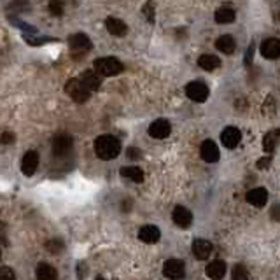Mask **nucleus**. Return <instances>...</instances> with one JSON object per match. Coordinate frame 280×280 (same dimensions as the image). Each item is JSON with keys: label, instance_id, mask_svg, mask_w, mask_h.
Listing matches in <instances>:
<instances>
[{"label": "nucleus", "instance_id": "1", "mask_svg": "<svg viewBox=\"0 0 280 280\" xmlns=\"http://www.w3.org/2000/svg\"><path fill=\"white\" fill-rule=\"evenodd\" d=\"M95 153L104 161L114 160V158H117V154L121 153V142L114 135H100L95 140Z\"/></svg>", "mask_w": 280, "mask_h": 280}, {"label": "nucleus", "instance_id": "2", "mask_svg": "<svg viewBox=\"0 0 280 280\" xmlns=\"http://www.w3.org/2000/svg\"><path fill=\"white\" fill-rule=\"evenodd\" d=\"M93 70L97 72L98 75H104V77H112V75L121 74V72L124 70V67H123V63H121L119 60L107 56V58H98V60H95Z\"/></svg>", "mask_w": 280, "mask_h": 280}, {"label": "nucleus", "instance_id": "3", "mask_svg": "<svg viewBox=\"0 0 280 280\" xmlns=\"http://www.w3.org/2000/svg\"><path fill=\"white\" fill-rule=\"evenodd\" d=\"M65 91L72 100L77 102V104H84V102L89 100V91L82 86V82L79 81V79H70V81H67Z\"/></svg>", "mask_w": 280, "mask_h": 280}, {"label": "nucleus", "instance_id": "4", "mask_svg": "<svg viewBox=\"0 0 280 280\" xmlns=\"http://www.w3.org/2000/svg\"><path fill=\"white\" fill-rule=\"evenodd\" d=\"M186 95H188V98H191L193 102L202 104V102H205L207 98H209V88H207L205 82L193 81L186 86Z\"/></svg>", "mask_w": 280, "mask_h": 280}, {"label": "nucleus", "instance_id": "5", "mask_svg": "<svg viewBox=\"0 0 280 280\" xmlns=\"http://www.w3.org/2000/svg\"><path fill=\"white\" fill-rule=\"evenodd\" d=\"M163 275L170 280H180L186 275V268L180 259H168L163 266Z\"/></svg>", "mask_w": 280, "mask_h": 280}, {"label": "nucleus", "instance_id": "6", "mask_svg": "<svg viewBox=\"0 0 280 280\" xmlns=\"http://www.w3.org/2000/svg\"><path fill=\"white\" fill-rule=\"evenodd\" d=\"M72 146H74V140H72L70 135L67 133L56 135L55 140H53V154L55 156H65L72 149Z\"/></svg>", "mask_w": 280, "mask_h": 280}, {"label": "nucleus", "instance_id": "7", "mask_svg": "<svg viewBox=\"0 0 280 280\" xmlns=\"http://www.w3.org/2000/svg\"><path fill=\"white\" fill-rule=\"evenodd\" d=\"M259 51H261V55H263L266 60H277V58H280V39L271 37V39L263 40Z\"/></svg>", "mask_w": 280, "mask_h": 280}, {"label": "nucleus", "instance_id": "8", "mask_svg": "<svg viewBox=\"0 0 280 280\" xmlns=\"http://www.w3.org/2000/svg\"><path fill=\"white\" fill-rule=\"evenodd\" d=\"M39 166V154L35 151H26L23 160H21V172L26 177H32Z\"/></svg>", "mask_w": 280, "mask_h": 280}, {"label": "nucleus", "instance_id": "9", "mask_svg": "<svg viewBox=\"0 0 280 280\" xmlns=\"http://www.w3.org/2000/svg\"><path fill=\"white\" fill-rule=\"evenodd\" d=\"M172 131V126L166 119H156L149 126V135L153 138H166Z\"/></svg>", "mask_w": 280, "mask_h": 280}, {"label": "nucleus", "instance_id": "10", "mask_svg": "<svg viewBox=\"0 0 280 280\" xmlns=\"http://www.w3.org/2000/svg\"><path fill=\"white\" fill-rule=\"evenodd\" d=\"M221 140H222V144H224V147H228V149H235V147L240 144L242 133H240V130H238V128L228 126L221 133Z\"/></svg>", "mask_w": 280, "mask_h": 280}, {"label": "nucleus", "instance_id": "11", "mask_svg": "<svg viewBox=\"0 0 280 280\" xmlns=\"http://www.w3.org/2000/svg\"><path fill=\"white\" fill-rule=\"evenodd\" d=\"M247 202L256 209H263L268 202V193L264 188H256L247 193Z\"/></svg>", "mask_w": 280, "mask_h": 280}, {"label": "nucleus", "instance_id": "12", "mask_svg": "<svg viewBox=\"0 0 280 280\" xmlns=\"http://www.w3.org/2000/svg\"><path fill=\"white\" fill-rule=\"evenodd\" d=\"M79 81L82 82V86H84L88 91H97L98 88H100L102 84V79L100 75L97 74L95 70H86L81 74V77H79Z\"/></svg>", "mask_w": 280, "mask_h": 280}, {"label": "nucleus", "instance_id": "13", "mask_svg": "<svg viewBox=\"0 0 280 280\" xmlns=\"http://www.w3.org/2000/svg\"><path fill=\"white\" fill-rule=\"evenodd\" d=\"M172 217H173V222H175L179 228H189L193 222V214L186 209V207H180V205L173 209Z\"/></svg>", "mask_w": 280, "mask_h": 280}, {"label": "nucleus", "instance_id": "14", "mask_svg": "<svg viewBox=\"0 0 280 280\" xmlns=\"http://www.w3.org/2000/svg\"><path fill=\"white\" fill-rule=\"evenodd\" d=\"M69 44H70L72 51H77V53H84L91 49V40H89V37L84 35V33H75V35L69 37Z\"/></svg>", "mask_w": 280, "mask_h": 280}, {"label": "nucleus", "instance_id": "15", "mask_svg": "<svg viewBox=\"0 0 280 280\" xmlns=\"http://www.w3.org/2000/svg\"><path fill=\"white\" fill-rule=\"evenodd\" d=\"M200 153H202L203 161H207V163H215L219 160V147L215 146L214 140H205L202 144Z\"/></svg>", "mask_w": 280, "mask_h": 280}, {"label": "nucleus", "instance_id": "16", "mask_svg": "<svg viewBox=\"0 0 280 280\" xmlns=\"http://www.w3.org/2000/svg\"><path fill=\"white\" fill-rule=\"evenodd\" d=\"M205 273H207V277L212 278V280H221L226 275V263L221 259L212 261V263L207 264Z\"/></svg>", "mask_w": 280, "mask_h": 280}, {"label": "nucleus", "instance_id": "17", "mask_svg": "<svg viewBox=\"0 0 280 280\" xmlns=\"http://www.w3.org/2000/svg\"><path fill=\"white\" fill-rule=\"evenodd\" d=\"M160 237H161L160 229L153 224L144 226V228H140V231H138V238H140V242H144V244H156V242H160Z\"/></svg>", "mask_w": 280, "mask_h": 280}, {"label": "nucleus", "instance_id": "18", "mask_svg": "<svg viewBox=\"0 0 280 280\" xmlns=\"http://www.w3.org/2000/svg\"><path fill=\"white\" fill-rule=\"evenodd\" d=\"M210 252H212V244L209 240H202V238L195 240V244H193V254H195L196 259L200 261L207 259L210 256Z\"/></svg>", "mask_w": 280, "mask_h": 280}, {"label": "nucleus", "instance_id": "19", "mask_svg": "<svg viewBox=\"0 0 280 280\" xmlns=\"http://www.w3.org/2000/svg\"><path fill=\"white\" fill-rule=\"evenodd\" d=\"M105 26H107L109 33L114 37H123V35H126V32H128L126 23L117 20V18H107V20H105Z\"/></svg>", "mask_w": 280, "mask_h": 280}, {"label": "nucleus", "instance_id": "20", "mask_svg": "<svg viewBox=\"0 0 280 280\" xmlns=\"http://www.w3.org/2000/svg\"><path fill=\"white\" fill-rule=\"evenodd\" d=\"M278 140H280V130H270L266 135H264L263 149H264V153H268V156H270V154L275 151V147H277Z\"/></svg>", "mask_w": 280, "mask_h": 280}, {"label": "nucleus", "instance_id": "21", "mask_svg": "<svg viewBox=\"0 0 280 280\" xmlns=\"http://www.w3.org/2000/svg\"><path fill=\"white\" fill-rule=\"evenodd\" d=\"M35 275H37V280H58L56 270L48 263H40L35 270Z\"/></svg>", "mask_w": 280, "mask_h": 280}, {"label": "nucleus", "instance_id": "22", "mask_svg": "<svg viewBox=\"0 0 280 280\" xmlns=\"http://www.w3.org/2000/svg\"><path fill=\"white\" fill-rule=\"evenodd\" d=\"M121 177L133 180V182H137V184L144 182V172L138 166H123V168H121Z\"/></svg>", "mask_w": 280, "mask_h": 280}, {"label": "nucleus", "instance_id": "23", "mask_svg": "<svg viewBox=\"0 0 280 280\" xmlns=\"http://www.w3.org/2000/svg\"><path fill=\"white\" fill-rule=\"evenodd\" d=\"M215 48L221 53H224V55H231L235 48H237V44H235V39L231 35H221L217 39V42H215Z\"/></svg>", "mask_w": 280, "mask_h": 280}, {"label": "nucleus", "instance_id": "24", "mask_svg": "<svg viewBox=\"0 0 280 280\" xmlns=\"http://www.w3.org/2000/svg\"><path fill=\"white\" fill-rule=\"evenodd\" d=\"M198 65L202 67L203 70H215V69H219L221 67V60L217 58V56H214V55H203V56H200L198 58Z\"/></svg>", "mask_w": 280, "mask_h": 280}, {"label": "nucleus", "instance_id": "25", "mask_svg": "<svg viewBox=\"0 0 280 280\" xmlns=\"http://www.w3.org/2000/svg\"><path fill=\"white\" fill-rule=\"evenodd\" d=\"M235 18H237V14H235V11L231 7H221V9H217V13H215V21H217L219 25L233 23Z\"/></svg>", "mask_w": 280, "mask_h": 280}, {"label": "nucleus", "instance_id": "26", "mask_svg": "<svg viewBox=\"0 0 280 280\" xmlns=\"http://www.w3.org/2000/svg\"><path fill=\"white\" fill-rule=\"evenodd\" d=\"M231 280H249V273H247V270H245V266L237 264L231 271Z\"/></svg>", "mask_w": 280, "mask_h": 280}, {"label": "nucleus", "instance_id": "27", "mask_svg": "<svg viewBox=\"0 0 280 280\" xmlns=\"http://www.w3.org/2000/svg\"><path fill=\"white\" fill-rule=\"evenodd\" d=\"M46 249L51 254H60V251L63 249V244L58 240V238H53V240H49L46 244Z\"/></svg>", "mask_w": 280, "mask_h": 280}, {"label": "nucleus", "instance_id": "28", "mask_svg": "<svg viewBox=\"0 0 280 280\" xmlns=\"http://www.w3.org/2000/svg\"><path fill=\"white\" fill-rule=\"evenodd\" d=\"M0 280H16V273L11 266H0Z\"/></svg>", "mask_w": 280, "mask_h": 280}, {"label": "nucleus", "instance_id": "29", "mask_svg": "<svg viewBox=\"0 0 280 280\" xmlns=\"http://www.w3.org/2000/svg\"><path fill=\"white\" fill-rule=\"evenodd\" d=\"M49 11H51V14H55V16H62L63 14V4L53 0V2H49Z\"/></svg>", "mask_w": 280, "mask_h": 280}, {"label": "nucleus", "instance_id": "30", "mask_svg": "<svg viewBox=\"0 0 280 280\" xmlns=\"http://www.w3.org/2000/svg\"><path fill=\"white\" fill-rule=\"evenodd\" d=\"M142 13L146 14L147 20H149L151 23H153V21H154V6H153V4H147V6H144Z\"/></svg>", "mask_w": 280, "mask_h": 280}, {"label": "nucleus", "instance_id": "31", "mask_svg": "<svg viewBox=\"0 0 280 280\" xmlns=\"http://www.w3.org/2000/svg\"><path fill=\"white\" fill-rule=\"evenodd\" d=\"M270 165H271V156H264V158H261V160L257 161L256 166H257L259 170H266Z\"/></svg>", "mask_w": 280, "mask_h": 280}, {"label": "nucleus", "instance_id": "32", "mask_svg": "<svg viewBox=\"0 0 280 280\" xmlns=\"http://www.w3.org/2000/svg\"><path fill=\"white\" fill-rule=\"evenodd\" d=\"M0 142L2 144H13L14 142V133H11V131H6V133L0 135Z\"/></svg>", "mask_w": 280, "mask_h": 280}, {"label": "nucleus", "instance_id": "33", "mask_svg": "<svg viewBox=\"0 0 280 280\" xmlns=\"http://www.w3.org/2000/svg\"><path fill=\"white\" fill-rule=\"evenodd\" d=\"M271 219L280 222V205H273V209H271Z\"/></svg>", "mask_w": 280, "mask_h": 280}, {"label": "nucleus", "instance_id": "34", "mask_svg": "<svg viewBox=\"0 0 280 280\" xmlns=\"http://www.w3.org/2000/svg\"><path fill=\"white\" fill-rule=\"evenodd\" d=\"M138 154H140V151L138 149H135V147H131V149H128V158H133V160H138Z\"/></svg>", "mask_w": 280, "mask_h": 280}, {"label": "nucleus", "instance_id": "35", "mask_svg": "<svg viewBox=\"0 0 280 280\" xmlns=\"http://www.w3.org/2000/svg\"><path fill=\"white\" fill-rule=\"evenodd\" d=\"M251 62H252V46L249 48V53H247V58H245V63L247 65H251Z\"/></svg>", "mask_w": 280, "mask_h": 280}, {"label": "nucleus", "instance_id": "36", "mask_svg": "<svg viewBox=\"0 0 280 280\" xmlns=\"http://www.w3.org/2000/svg\"><path fill=\"white\" fill-rule=\"evenodd\" d=\"M97 280H105V278H104V277H98Z\"/></svg>", "mask_w": 280, "mask_h": 280}, {"label": "nucleus", "instance_id": "37", "mask_svg": "<svg viewBox=\"0 0 280 280\" xmlns=\"http://www.w3.org/2000/svg\"><path fill=\"white\" fill-rule=\"evenodd\" d=\"M0 259H2V252H0Z\"/></svg>", "mask_w": 280, "mask_h": 280}]
</instances>
